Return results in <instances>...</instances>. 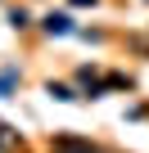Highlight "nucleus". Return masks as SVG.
Here are the masks:
<instances>
[{
    "label": "nucleus",
    "instance_id": "1",
    "mask_svg": "<svg viewBox=\"0 0 149 153\" xmlns=\"http://www.w3.org/2000/svg\"><path fill=\"white\" fill-rule=\"evenodd\" d=\"M54 153H104V149H95V144H86V140L63 135V140H54Z\"/></svg>",
    "mask_w": 149,
    "mask_h": 153
},
{
    "label": "nucleus",
    "instance_id": "2",
    "mask_svg": "<svg viewBox=\"0 0 149 153\" xmlns=\"http://www.w3.org/2000/svg\"><path fill=\"white\" fill-rule=\"evenodd\" d=\"M45 27L63 36V32H72V18H68V14H50V18H45Z\"/></svg>",
    "mask_w": 149,
    "mask_h": 153
},
{
    "label": "nucleus",
    "instance_id": "3",
    "mask_svg": "<svg viewBox=\"0 0 149 153\" xmlns=\"http://www.w3.org/2000/svg\"><path fill=\"white\" fill-rule=\"evenodd\" d=\"M14 149H18V135H14L5 122H0V153H14Z\"/></svg>",
    "mask_w": 149,
    "mask_h": 153
}]
</instances>
